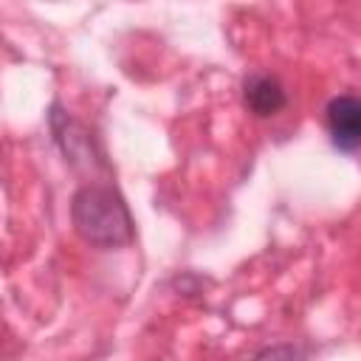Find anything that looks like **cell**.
Wrapping results in <instances>:
<instances>
[{"instance_id":"obj_1","label":"cell","mask_w":361,"mask_h":361,"mask_svg":"<svg viewBox=\"0 0 361 361\" xmlns=\"http://www.w3.org/2000/svg\"><path fill=\"white\" fill-rule=\"evenodd\" d=\"M76 234L96 248H121L133 240V217L124 197L107 183H85L71 200Z\"/></svg>"},{"instance_id":"obj_2","label":"cell","mask_w":361,"mask_h":361,"mask_svg":"<svg viewBox=\"0 0 361 361\" xmlns=\"http://www.w3.org/2000/svg\"><path fill=\"white\" fill-rule=\"evenodd\" d=\"M327 133L336 149L355 152L361 147V102L353 93H341L327 104Z\"/></svg>"},{"instance_id":"obj_3","label":"cell","mask_w":361,"mask_h":361,"mask_svg":"<svg viewBox=\"0 0 361 361\" xmlns=\"http://www.w3.org/2000/svg\"><path fill=\"white\" fill-rule=\"evenodd\" d=\"M243 102L254 116L268 118V116H276L288 104V93H285V87H282V82L276 76L251 73L243 82Z\"/></svg>"},{"instance_id":"obj_4","label":"cell","mask_w":361,"mask_h":361,"mask_svg":"<svg viewBox=\"0 0 361 361\" xmlns=\"http://www.w3.org/2000/svg\"><path fill=\"white\" fill-rule=\"evenodd\" d=\"M51 127H54V135H56V141L62 144V152L73 161V164H79V161H93V138L87 135V130L76 121V118H71L68 113H62L59 107H54L51 110Z\"/></svg>"},{"instance_id":"obj_5","label":"cell","mask_w":361,"mask_h":361,"mask_svg":"<svg viewBox=\"0 0 361 361\" xmlns=\"http://www.w3.org/2000/svg\"><path fill=\"white\" fill-rule=\"evenodd\" d=\"M248 361H296V350L290 344H274V347H265L259 350L254 358Z\"/></svg>"}]
</instances>
